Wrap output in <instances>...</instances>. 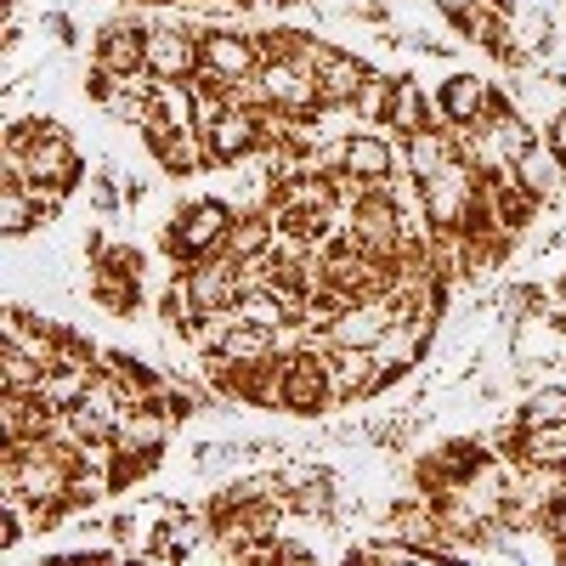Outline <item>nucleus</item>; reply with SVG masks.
<instances>
[{
  "label": "nucleus",
  "instance_id": "nucleus-15",
  "mask_svg": "<svg viewBox=\"0 0 566 566\" xmlns=\"http://www.w3.org/2000/svg\"><path fill=\"white\" fill-rule=\"evenodd\" d=\"M187 290H193V306L199 312H216V306H239L244 295V277H239V261H232L227 250L216 255H199V261H187Z\"/></svg>",
  "mask_w": 566,
  "mask_h": 566
},
{
  "label": "nucleus",
  "instance_id": "nucleus-22",
  "mask_svg": "<svg viewBox=\"0 0 566 566\" xmlns=\"http://www.w3.org/2000/svg\"><path fill=\"white\" fill-rule=\"evenodd\" d=\"M437 119V103H431V91H424L413 74H391V108H386V130L402 142L408 130L419 125H431Z\"/></svg>",
  "mask_w": 566,
  "mask_h": 566
},
{
  "label": "nucleus",
  "instance_id": "nucleus-19",
  "mask_svg": "<svg viewBox=\"0 0 566 566\" xmlns=\"http://www.w3.org/2000/svg\"><path fill=\"white\" fill-rule=\"evenodd\" d=\"M85 295H91V306L108 312V317H136V312H142V277H136V272H119V266H103V261H91Z\"/></svg>",
  "mask_w": 566,
  "mask_h": 566
},
{
  "label": "nucleus",
  "instance_id": "nucleus-21",
  "mask_svg": "<svg viewBox=\"0 0 566 566\" xmlns=\"http://www.w3.org/2000/svg\"><path fill=\"white\" fill-rule=\"evenodd\" d=\"M277 239H283V227H277L272 210H239V216H232V227H227V244L221 250L232 261H255V255H272Z\"/></svg>",
  "mask_w": 566,
  "mask_h": 566
},
{
  "label": "nucleus",
  "instance_id": "nucleus-24",
  "mask_svg": "<svg viewBox=\"0 0 566 566\" xmlns=\"http://www.w3.org/2000/svg\"><path fill=\"white\" fill-rule=\"evenodd\" d=\"M40 374H45L40 357H29L23 346H7V340H0V391H34Z\"/></svg>",
  "mask_w": 566,
  "mask_h": 566
},
{
  "label": "nucleus",
  "instance_id": "nucleus-8",
  "mask_svg": "<svg viewBox=\"0 0 566 566\" xmlns=\"http://www.w3.org/2000/svg\"><path fill=\"white\" fill-rule=\"evenodd\" d=\"M431 103H437V119L453 125V130H470V125H482L499 103V85L488 74H470V69H448L431 91Z\"/></svg>",
  "mask_w": 566,
  "mask_h": 566
},
{
  "label": "nucleus",
  "instance_id": "nucleus-1",
  "mask_svg": "<svg viewBox=\"0 0 566 566\" xmlns=\"http://www.w3.org/2000/svg\"><path fill=\"white\" fill-rule=\"evenodd\" d=\"M0 176L12 181H52V187H85V154L74 148V136L45 119V114H23L7 125V154H0Z\"/></svg>",
  "mask_w": 566,
  "mask_h": 566
},
{
  "label": "nucleus",
  "instance_id": "nucleus-16",
  "mask_svg": "<svg viewBox=\"0 0 566 566\" xmlns=\"http://www.w3.org/2000/svg\"><path fill=\"white\" fill-rule=\"evenodd\" d=\"M510 176H515V187H522V193H533L544 210H555V205L566 199V159L549 148L544 136L533 142V148H527L522 159H515V170H510Z\"/></svg>",
  "mask_w": 566,
  "mask_h": 566
},
{
  "label": "nucleus",
  "instance_id": "nucleus-6",
  "mask_svg": "<svg viewBox=\"0 0 566 566\" xmlns=\"http://www.w3.org/2000/svg\"><path fill=\"white\" fill-rule=\"evenodd\" d=\"M277 380H283V413H301V419H323L335 408V391H328V357L301 346L277 363Z\"/></svg>",
  "mask_w": 566,
  "mask_h": 566
},
{
  "label": "nucleus",
  "instance_id": "nucleus-17",
  "mask_svg": "<svg viewBox=\"0 0 566 566\" xmlns=\"http://www.w3.org/2000/svg\"><path fill=\"white\" fill-rule=\"evenodd\" d=\"M374 74H380V69H374L368 57L328 45V57L317 63V97L323 103H363V91L374 85Z\"/></svg>",
  "mask_w": 566,
  "mask_h": 566
},
{
  "label": "nucleus",
  "instance_id": "nucleus-7",
  "mask_svg": "<svg viewBox=\"0 0 566 566\" xmlns=\"http://www.w3.org/2000/svg\"><path fill=\"white\" fill-rule=\"evenodd\" d=\"M323 357H328V391H335V408H352V402H368V397L391 391V374H386V363H380L374 346H335Z\"/></svg>",
  "mask_w": 566,
  "mask_h": 566
},
{
  "label": "nucleus",
  "instance_id": "nucleus-2",
  "mask_svg": "<svg viewBox=\"0 0 566 566\" xmlns=\"http://www.w3.org/2000/svg\"><path fill=\"white\" fill-rule=\"evenodd\" d=\"M232 210L221 193H205V199H193V205H176L170 210V221H165V255L170 261H199V255H216L221 244H227V227H232Z\"/></svg>",
  "mask_w": 566,
  "mask_h": 566
},
{
  "label": "nucleus",
  "instance_id": "nucleus-23",
  "mask_svg": "<svg viewBox=\"0 0 566 566\" xmlns=\"http://www.w3.org/2000/svg\"><path fill=\"white\" fill-rule=\"evenodd\" d=\"M34 227H45V210L34 205V193H29V181H0V239L7 244H18V239H29Z\"/></svg>",
  "mask_w": 566,
  "mask_h": 566
},
{
  "label": "nucleus",
  "instance_id": "nucleus-13",
  "mask_svg": "<svg viewBox=\"0 0 566 566\" xmlns=\"http://www.w3.org/2000/svg\"><path fill=\"white\" fill-rule=\"evenodd\" d=\"M170 408L165 402H130L114 424V442L125 459H165V442H170Z\"/></svg>",
  "mask_w": 566,
  "mask_h": 566
},
{
  "label": "nucleus",
  "instance_id": "nucleus-4",
  "mask_svg": "<svg viewBox=\"0 0 566 566\" xmlns=\"http://www.w3.org/2000/svg\"><path fill=\"white\" fill-rule=\"evenodd\" d=\"M205 69V29L181 18L148 23V74L154 80H193Z\"/></svg>",
  "mask_w": 566,
  "mask_h": 566
},
{
  "label": "nucleus",
  "instance_id": "nucleus-5",
  "mask_svg": "<svg viewBox=\"0 0 566 566\" xmlns=\"http://www.w3.org/2000/svg\"><path fill=\"white\" fill-rule=\"evenodd\" d=\"M397 323V301L391 295H357L340 301V312L328 317L323 335H312V352H335V346H374Z\"/></svg>",
  "mask_w": 566,
  "mask_h": 566
},
{
  "label": "nucleus",
  "instance_id": "nucleus-3",
  "mask_svg": "<svg viewBox=\"0 0 566 566\" xmlns=\"http://www.w3.org/2000/svg\"><path fill=\"white\" fill-rule=\"evenodd\" d=\"M266 114H272V108H266ZM266 114H255V108H232V103H221L216 114H205L199 142H205L210 170L244 165V159H255L261 148H272V142H266Z\"/></svg>",
  "mask_w": 566,
  "mask_h": 566
},
{
  "label": "nucleus",
  "instance_id": "nucleus-25",
  "mask_svg": "<svg viewBox=\"0 0 566 566\" xmlns=\"http://www.w3.org/2000/svg\"><path fill=\"white\" fill-rule=\"evenodd\" d=\"M40 29L52 34V45H63V52H74V45H80V34H74V18H69V12H45V18H40Z\"/></svg>",
  "mask_w": 566,
  "mask_h": 566
},
{
  "label": "nucleus",
  "instance_id": "nucleus-27",
  "mask_svg": "<svg viewBox=\"0 0 566 566\" xmlns=\"http://www.w3.org/2000/svg\"><path fill=\"white\" fill-rule=\"evenodd\" d=\"M544 142H549V148H555V154L566 159V108H560V114L549 119V130H544Z\"/></svg>",
  "mask_w": 566,
  "mask_h": 566
},
{
  "label": "nucleus",
  "instance_id": "nucleus-20",
  "mask_svg": "<svg viewBox=\"0 0 566 566\" xmlns=\"http://www.w3.org/2000/svg\"><path fill=\"white\" fill-rule=\"evenodd\" d=\"M52 424H57V413L45 408L34 391H0V442L7 448H18L29 437H45Z\"/></svg>",
  "mask_w": 566,
  "mask_h": 566
},
{
  "label": "nucleus",
  "instance_id": "nucleus-18",
  "mask_svg": "<svg viewBox=\"0 0 566 566\" xmlns=\"http://www.w3.org/2000/svg\"><path fill=\"white\" fill-rule=\"evenodd\" d=\"M459 159V130L453 125H442V119H431V125H419V130H408L402 136V170L408 176H437L442 165H453Z\"/></svg>",
  "mask_w": 566,
  "mask_h": 566
},
{
  "label": "nucleus",
  "instance_id": "nucleus-9",
  "mask_svg": "<svg viewBox=\"0 0 566 566\" xmlns=\"http://www.w3.org/2000/svg\"><path fill=\"white\" fill-rule=\"evenodd\" d=\"M397 170H402V142L386 125H363L346 136V170L340 176H352L357 187H380Z\"/></svg>",
  "mask_w": 566,
  "mask_h": 566
},
{
  "label": "nucleus",
  "instance_id": "nucleus-12",
  "mask_svg": "<svg viewBox=\"0 0 566 566\" xmlns=\"http://www.w3.org/2000/svg\"><path fill=\"white\" fill-rule=\"evenodd\" d=\"M510 103L527 114V125L544 136L549 130V119L566 108V74L560 69H544V63H533V69H515V80H510Z\"/></svg>",
  "mask_w": 566,
  "mask_h": 566
},
{
  "label": "nucleus",
  "instance_id": "nucleus-26",
  "mask_svg": "<svg viewBox=\"0 0 566 566\" xmlns=\"http://www.w3.org/2000/svg\"><path fill=\"white\" fill-rule=\"evenodd\" d=\"M544 527H549V533L560 538V549H566V499H555V504L544 510Z\"/></svg>",
  "mask_w": 566,
  "mask_h": 566
},
{
  "label": "nucleus",
  "instance_id": "nucleus-28",
  "mask_svg": "<svg viewBox=\"0 0 566 566\" xmlns=\"http://www.w3.org/2000/svg\"><path fill=\"white\" fill-rule=\"evenodd\" d=\"M560 295H566V277H560Z\"/></svg>",
  "mask_w": 566,
  "mask_h": 566
},
{
  "label": "nucleus",
  "instance_id": "nucleus-14",
  "mask_svg": "<svg viewBox=\"0 0 566 566\" xmlns=\"http://www.w3.org/2000/svg\"><path fill=\"white\" fill-rule=\"evenodd\" d=\"M205 108L193 80H154L148 91V119H142V136H165V130H199Z\"/></svg>",
  "mask_w": 566,
  "mask_h": 566
},
{
  "label": "nucleus",
  "instance_id": "nucleus-11",
  "mask_svg": "<svg viewBox=\"0 0 566 566\" xmlns=\"http://www.w3.org/2000/svg\"><path fill=\"white\" fill-rule=\"evenodd\" d=\"M261 40L255 34H244V29H227V23H210L205 29V74H216V80H255L261 74Z\"/></svg>",
  "mask_w": 566,
  "mask_h": 566
},
{
  "label": "nucleus",
  "instance_id": "nucleus-10",
  "mask_svg": "<svg viewBox=\"0 0 566 566\" xmlns=\"http://www.w3.org/2000/svg\"><path fill=\"white\" fill-rule=\"evenodd\" d=\"M261 85H266V108H272V114L312 119V114L323 108V97H317V74L301 69L295 57H266V63H261Z\"/></svg>",
  "mask_w": 566,
  "mask_h": 566
}]
</instances>
